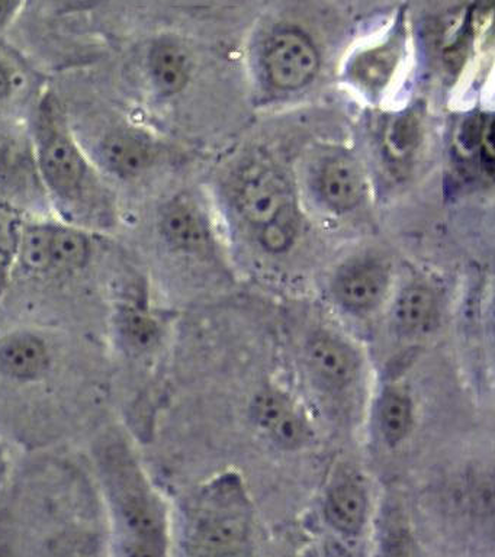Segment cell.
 Wrapping results in <instances>:
<instances>
[{
    "label": "cell",
    "mask_w": 495,
    "mask_h": 557,
    "mask_svg": "<svg viewBox=\"0 0 495 557\" xmlns=\"http://www.w3.org/2000/svg\"><path fill=\"white\" fill-rule=\"evenodd\" d=\"M116 416L106 338L41 322L0 324V438L16 451L85 446Z\"/></svg>",
    "instance_id": "cell-1"
},
{
    "label": "cell",
    "mask_w": 495,
    "mask_h": 557,
    "mask_svg": "<svg viewBox=\"0 0 495 557\" xmlns=\"http://www.w3.org/2000/svg\"><path fill=\"white\" fill-rule=\"evenodd\" d=\"M0 555H110L106 509L84 450L21 453L0 498Z\"/></svg>",
    "instance_id": "cell-2"
},
{
    "label": "cell",
    "mask_w": 495,
    "mask_h": 557,
    "mask_svg": "<svg viewBox=\"0 0 495 557\" xmlns=\"http://www.w3.org/2000/svg\"><path fill=\"white\" fill-rule=\"evenodd\" d=\"M28 126L51 215L97 234L114 233L120 224L119 196L77 137L55 91L38 96Z\"/></svg>",
    "instance_id": "cell-3"
},
{
    "label": "cell",
    "mask_w": 495,
    "mask_h": 557,
    "mask_svg": "<svg viewBox=\"0 0 495 557\" xmlns=\"http://www.w3.org/2000/svg\"><path fill=\"white\" fill-rule=\"evenodd\" d=\"M85 446L106 509L110 555H166V505L147 473L132 431L115 418Z\"/></svg>",
    "instance_id": "cell-4"
},
{
    "label": "cell",
    "mask_w": 495,
    "mask_h": 557,
    "mask_svg": "<svg viewBox=\"0 0 495 557\" xmlns=\"http://www.w3.org/2000/svg\"><path fill=\"white\" fill-rule=\"evenodd\" d=\"M92 139L86 151L108 181H136L153 170L163 154L156 135L127 117L107 121Z\"/></svg>",
    "instance_id": "cell-5"
},
{
    "label": "cell",
    "mask_w": 495,
    "mask_h": 557,
    "mask_svg": "<svg viewBox=\"0 0 495 557\" xmlns=\"http://www.w3.org/2000/svg\"><path fill=\"white\" fill-rule=\"evenodd\" d=\"M0 200L27 215H50L28 122L0 113Z\"/></svg>",
    "instance_id": "cell-6"
},
{
    "label": "cell",
    "mask_w": 495,
    "mask_h": 557,
    "mask_svg": "<svg viewBox=\"0 0 495 557\" xmlns=\"http://www.w3.org/2000/svg\"><path fill=\"white\" fill-rule=\"evenodd\" d=\"M293 191L282 174L267 165L243 170L236 185V205L251 224L263 226L294 209Z\"/></svg>",
    "instance_id": "cell-7"
},
{
    "label": "cell",
    "mask_w": 495,
    "mask_h": 557,
    "mask_svg": "<svg viewBox=\"0 0 495 557\" xmlns=\"http://www.w3.org/2000/svg\"><path fill=\"white\" fill-rule=\"evenodd\" d=\"M263 61L269 81L282 90L301 89L320 67L314 44L298 30H282L272 37Z\"/></svg>",
    "instance_id": "cell-8"
},
{
    "label": "cell",
    "mask_w": 495,
    "mask_h": 557,
    "mask_svg": "<svg viewBox=\"0 0 495 557\" xmlns=\"http://www.w3.org/2000/svg\"><path fill=\"white\" fill-rule=\"evenodd\" d=\"M158 231L164 244L184 255H199L210 243L206 216L193 196L180 194L160 208Z\"/></svg>",
    "instance_id": "cell-9"
},
{
    "label": "cell",
    "mask_w": 495,
    "mask_h": 557,
    "mask_svg": "<svg viewBox=\"0 0 495 557\" xmlns=\"http://www.w3.org/2000/svg\"><path fill=\"white\" fill-rule=\"evenodd\" d=\"M143 70L147 85L159 98H173L188 85L190 57L182 44L172 38H159L147 48Z\"/></svg>",
    "instance_id": "cell-10"
},
{
    "label": "cell",
    "mask_w": 495,
    "mask_h": 557,
    "mask_svg": "<svg viewBox=\"0 0 495 557\" xmlns=\"http://www.w3.org/2000/svg\"><path fill=\"white\" fill-rule=\"evenodd\" d=\"M388 272L376 260H356L345 265L334 281V294L351 311H369L384 298Z\"/></svg>",
    "instance_id": "cell-11"
},
{
    "label": "cell",
    "mask_w": 495,
    "mask_h": 557,
    "mask_svg": "<svg viewBox=\"0 0 495 557\" xmlns=\"http://www.w3.org/2000/svg\"><path fill=\"white\" fill-rule=\"evenodd\" d=\"M251 416L256 424L281 447L297 448L306 442V424L284 395L263 392L255 399Z\"/></svg>",
    "instance_id": "cell-12"
},
{
    "label": "cell",
    "mask_w": 495,
    "mask_h": 557,
    "mask_svg": "<svg viewBox=\"0 0 495 557\" xmlns=\"http://www.w3.org/2000/svg\"><path fill=\"white\" fill-rule=\"evenodd\" d=\"M321 198L336 211H350L363 198L362 173L355 161L337 157L329 160L319 176Z\"/></svg>",
    "instance_id": "cell-13"
},
{
    "label": "cell",
    "mask_w": 495,
    "mask_h": 557,
    "mask_svg": "<svg viewBox=\"0 0 495 557\" xmlns=\"http://www.w3.org/2000/svg\"><path fill=\"white\" fill-rule=\"evenodd\" d=\"M308 359L321 381L332 386H345L358 372L355 352L341 339L320 335L308 346Z\"/></svg>",
    "instance_id": "cell-14"
},
{
    "label": "cell",
    "mask_w": 495,
    "mask_h": 557,
    "mask_svg": "<svg viewBox=\"0 0 495 557\" xmlns=\"http://www.w3.org/2000/svg\"><path fill=\"white\" fill-rule=\"evenodd\" d=\"M325 518L334 529L345 534H358L367 518V496L355 482H342L329 492Z\"/></svg>",
    "instance_id": "cell-15"
},
{
    "label": "cell",
    "mask_w": 495,
    "mask_h": 557,
    "mask_svg": "<svg viewBox=\"0 0 495 557\" xmlns=\"http://www.w3.org/2000/svg\"><path fill=\"white\" fill-rule=\"evenodd\" d=\"M25 218L20 208L0 200V302L14 277Z\"/></svg>",
    "instance_id": "cell-16"
},
{
    "label": "cell",
    "mask_w": 495,
    "mask_h": 557,
    "mask_svg": "<svg viewBox=\"0 0 495 557\" xmlns=\"http://www.w3.org/2000/svg\"><path fill=\"white\" fill-rule=\"evenodd\" d=\"M434 309H436V299L433 290L416 283L399 295L397 307H395V320L404 333L419 334L432 322Z\"/></svg>",
    "instance_id": "cell-17"
},
{
    "label": "cell",
    "mask_w": 495,
    "mask_h": 557,
    "mask_svg": "<svg viewBox=\"0 0 495 557\" xmlns=\"http://www.w3.org/2000/svg\"><path fill=\"white\" fill-rule=\"evenodd\" d=\"M412 405L403 389L391 387L382 396L380 422L382 434L389 444L403 442L411 429Z\"/></svg>",
    "instance_id": "cell-18"
},
{
    "label": "cell",
    "mask_w": 495,
    "mask_h": 557,
    "mask_svg": "<svg viewBox=\"0 0 495 557\" xmlns=\"http://www.w3.org/2000/svg\"><path fill=\"white\" fill-rule=\"evenodd\" d=\"M397 55L393 51L373 50L359 57L355 64V76L367 87H381L388 82Z\"/></svg>",
    "instance_id": "cell-19"
},
{
    "label": "cell",
    "mask_w": 495,
    "mask_h": 557,
    "mask_svg": "<svg viewBox=\"0 0 495 557\" xmlns=\"http://www.w3.org/2000/svg\"><path fill=\"white\" fill-rule=\"evenodd\" d=\"M260 243L271 252H284L293 246L295 235H297V226H295L293 209L282 213L275 220L260 226Z\"/></svg>",
    "instance_id": "cell-20"
},
{
    "label": "cell",
    "mask_w": 495,
    "mask_h": 557,
    "mask_svg": "<svg viewBox=\"0 0 495 557\" xmlns=\"http://www.w3.org/2000/svg\"><path fill=\"white\" fill-rule=\"evenodd\" d=\"M25 85L23 69L5 52L0 51V111L14 102Z\"/></svg>",
    "instance_id": "cell-21"
},
{
    "label": "cell",
    "mask_w": 495,
    "mask_h": 557,
    "mask_svg": "<svg viewBox=\"0 0 495 557\" xmlns=\"http://www.w3.org/2000/svg\"><path fill=\"white\" fill-rule=\"evenodd\" d=\"M15 451V448L10 446L5 440L0 438V498H2L8 481H10L16 459H18Z\"/></svg>",
    "instance_id": "cell-22"
},
{
    "label": "cell",
    "mask_w": 495,
    "mask_h": 557,
    "mask_svg": "<svg viewBox=\"0 0 495 557\" xmlns=\"http://www.w3.org/2000/svg\"><path fill=\"white\" fill-rule=\"evenodd\" d=\"M494 133L493 122L482 125L481 131V150H482V163L486 165L488 173H493L494 163Z\"/></svg>",
    "instance_id": "cell-23"
},
{
    "label": "cell",
    "mask_w": 495,
    "mask_h": 557,
    "mask_svg": "<svg viewBox=\"0 0 495 557\" xmlns=\"http://www.w3.org/2000/svg\"><path fill=\"white\" fill-rule=\"evenodd\" d=\"M20 0H0V28H3L12 20Z\"/></svg>",
    "instance_id": "cell-24"
}]
</instances>
